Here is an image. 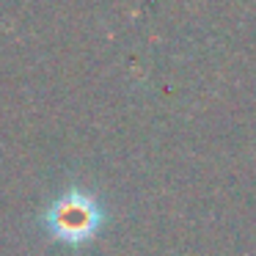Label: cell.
Listing matches in <instances>:
<instances>
[{"label": "cell", "instance_id": "cell-1", "mask_svg": "<svg viewBox=\"0 0 256 256\" xmlns=\"http://www.w3.org/2000/svg\"><path fill=\"white\" fill-rule=\"evenodd\" d=\"M102 220H105V212H102L100 201L80 188H69L47 206L42 223L52 240L78 248L96 237Z\"/></svg>", "mask_w": 256, "mask_h": 256}]
</instances>
